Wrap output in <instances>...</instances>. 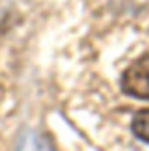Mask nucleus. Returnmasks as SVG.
<instances>
[{
    "label": "nucleus",
    "instance_id": "nucleus-1",
    "mask_svg": "<svg viewBox=\"0 0 149 151\" xmlns=\"http://www.w3.org/2000/svg\"><path fill=\"white\" fill-rule=\"evenodd\" d=\"M121 88L127 96L149 100V53L135 59L121 76Z\"/></svg>",
    "mask_w": 149,
    "mask_h": 151
},
{
    "label": "nucleus",
    "instance_id": "nucleus-2",
    "mask_svg": "<svg viewBox=\"0 0 149 151\" xmlns=\"http://www.w3.org/2000/svg\"><path fill=\"white\" fill-rule=\"evenodd\" d=\"M131 131L135 133L137 139H141L143 143H149V108L139 110V112L133 116Z\"/></svg>",
    "mask_w": 149,
    "mask_h": 151
}]
</instances>
